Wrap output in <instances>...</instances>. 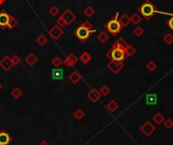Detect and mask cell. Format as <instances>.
<instances>
[{
	"label": "cell",
	"mask_w": 173,
	"mask_h": 145,
	"mask_svg": "<svg viewBox=\"0 0 173 145\" xmlns=\"http://www.w3.org/2000/svg\"><path fill=\"white\" fill-rule=\"evenodd\" d=\"M127 43L126 42V41L122 38H120L112 44L111 48L107 51L106 57L111 61L124 62L125 58H126L125 49L127 47Z\"/></svg>",
	"instance_id": "6da1fadb"
},
{
	"label": "cell",
	"mask_w": 173,
	"mask_h": 145,
	"mask_svg": "<svg viewBox=\"0 0 173 145\" xmlns=\"http://www.w3.org/2000/svg\"><path fill=\"white\" fill-rule=\"evenodd\" d=\"M95 31L93 29V25L89 21H83L82 24H80L74 31V36L75 38L81 43H85L87 41L91 35Z\"/></svg>",
	"instance_id": "7a4b0ae2"
},
{
	"label": "cell",
	"mask_w": 173,
	"mask_h": 145,
	"mask_svg": "<svg viewBox=\"0 0 173 145\" xmlns=\"http://www.w3.org/2000/svg\"><path fill=\"white\" fill-rule=\"evenodd\" d=\"M138 11L139 13L141 14V16L144 17L145 20H150L151 17L154 15V13H163L161 11H159L156 7H155V5L150 2L149 0H147V1H145L142 5H140V7L138 8Z\"/></svg>",
	"instance_id": "3957f363"
},
{
	"label": "cell",
	"mask_w": 173,
	"mask_h": 145,
	"mask_svg": "<svg viewBox=\"0 0 173 145\" xmlns=\"http://www.w3.org/2000/svg\"><path fill=\"white\" fill-rule=\"evenodd\" d=\"M118 16H120V13H116L113 19H111V20H108L105 25V29L111 36H116L118 33L121 31V30L122 29L121 25V22L118 20Z\"/></svg>",
	"instance_id": "277c9868"
},
{
	"label": "cell",
	"mask_w": 173,
	"mask_h": 145,
	"mask_svg": "<svg viewBox=\"0 0 173 145\" xmlns=\"http://www.w3.org/2000/svg\"><path fill=\"white\" fill-rule=\"evenodd\" d=\"M60 16L62 17L64 20H65L67 26H70L73 22L76 20V15L69 9V8H65L64 11L61 13Z\"/></svg>",
	"instance_id": "5b68a950"
},
{
	"label": "cell",
	"mask_w": 173,
	"mask_h": 145,
	"mask_svg": "<svg viewBox=\"0 0 173 145\" xmlns=\"http://www.w3.org/2000/svg\"><path fill=\"white\" fill-rule=\"evenodd\" d=\"M140 130L145 136L150 137V136H152L153 133L156 131V128H155V126L150 121H145V123L140 127Z\"/></svg>",
	"instance_id": "8992f818"
},
{
	"label": "cell",
	"mask_w": 173,
	"mask_h": 145,
	"mask_svg": "<svg viewBox=\"0 0 173 145\" xmlns=\"http://www.w3.org/2000/svg\"><path fill=\"white\" fill-rule=\"evenodd\" d=\"M10 17H11V14H9L5 9L0 10V29L6 30L8 28V24H9V21H10Z\"/></svg>",
	"instance_id": "52a82bcc"
},
{
	"label": "cell",
	"mask_w": 173,
	"mask_h": 145,
	"mask_svg": "<svg viewBox=\"0 0 173 145\" xmlns=\"http://www.w3.org/2000/svg\"><path fill=\"white\" fill-rule=\"evenodd\" d=\"M64 34V31L62 28H60L58 25H53L51 29L49 30V36L51 37L54 41H58Z\"/></svg>",
	"instance_id": "ba28073f"
},
{
	"label": "cell",
	"mask_w": 173,
	"mask_h": 145,
	"mask_svg": "<svg viewBox=\"0 0 173 145\" xmlns=\"http://www.w3.org/2000/svg\"><path fill=\"white\" fill-rule=\"evenodd\" d=\"M107 69H109L113 74L120 73L121 70L124 68V62H117V61H109L107 63Z\"/></svg>",
	"instance_id": "9c48e42d"
},
{
	"label": "cell",
	"mask_w": 173,
	"mask_h": 145,
	"mask_svg": "<svg viewBox=\"0 0 173 145\" xmlns=\"http://www.w3.org/2000/svg\"><path fill=\"white\" fill-rule=\"evenodd\" d=\"M0 67L2 68L4 71H10L12 69V67H14L11 62V58L8 55H5L1 60H0Z\"/></svg>",
	"instance_id": "30bf717a"
},
{
	"label": "cell",
	"mask_w": 173,
	"mask_h": 145,
	"mask_svg": "<svg viewBox=\"0 0 173 145\" xmlns=\"http://www.w3.org/2000/svg\"><path fill=\"white\" fill-rule=\"evenodd\" d=\"M87 98L90 102L92 103H97L100 98H101V94H100L99 90L96 88H91L88 93H87Z\"/></svg>",
	"instance_id": "8fae6325"
},
{
	"label": "cell",
	"mask_w": 173,
	"mask_h": 145,
	"mask_svg": "<svg viewBox=\"0 0 173 145\" xmlns=\"http://www.w3.org/2000/svg\"><path fill=\"white\" fill-rule=\"evenodd\" d=\"M12 141V136L6 131H0V145H9Z\"/></svg>",
	"instance_id": "7c38bea8"
},
{
	"label": "cell",
	"mask_w": 173,
	"mask_h": 145,
	"mask_svg": "<svg viewBox=\"0 0 173 145\" xmlns=\"http://www.w3.org/2000/svg\"><path fill=\"white\" fill-rule=\"evenodd\" d=\"M78 62V58H77L74 54H69L66 58H65V60L63 61V63H64V65H65L66 67H68V68H71V67H73L74 66L76 63Z\"/></svg>",
	"instance_id": "4fadbf2b"
},
{
	"label": "cell",
	"mask_w": 173,
	"mask_h": 145,
	"mask_svg": "<svg viewBox=\"0 0 173 145\" xmlns=\"http://www.w3.org/2000/svg\"><path fill=\"white\" fill-rule=\"evenodd\" d=\"M145 103H146V105H148V106L157 105V103H158L157 93H155V92L148 93L147 96H146V98H145Z\"/></svg>",
	"instance_id": "5bb4252c"
},
{
	"label": "cell",
	"mask_w": 173,
	"mask_h": 145,
	"mask_svg": "<svg viewBox=\"0 0 173 145\" xmlns=\"http://www.w3.org/2000/svg\"><path fill=\"white\" fill-rule=\"evenodd\" d=\"M68 79L72 84H78L82 80V75L79 73L78 71H72L68 76Z\"/></svg>",
	"instance_id": "9a60e30c"
},
{
	"label": "cell",
	"mask_w": 173,
	"mask_h": 145,
	"mask_svg": "<svg viewBox=\"0 0 173 145\" xmlns=\"http://www.w3.org/2000/svg\"><path fill=\"white\" fill-rule=\"evenodd\" d=\"M38 61H39V58L34 53L27 54V56L25 57V62L27 63V65H29V66H34V65H35Z\"/></svg>",
	"instance_id": "2e32d148"
},
{
	"label": "cell",
	"mask_w": 173,
	"mask_h": 145,
	"mask_svg": "<svg viewBox=\"0 0 173 145\" xmlns=\"http://www.w3.org/2000/svg\"><path fill=\"white\" fill-rule=\"evenodd\" d=\"M118 20H120V22H121L122 28H126V26H127V25H130V22H131V16H129V14H127V13H124L122 15L118 16Z\"/></svg>",
	"instance_id": "e0dca14e"
},
{
	"label": "cell",
	"mask_w": 173,
	"mask_h": 145,
	"mask_svg": "<svg viewBox=\"0 0 173 145\" xmlns=\"http://www.w3.org/2000/svg\"><path fill=\"white\" fill-rule=\"evenodd\" d=\"M118 108H120V106H118V103L116 102V101H113V99H111V101H109L107 103V105H106V109H107V111L109 113H111V114H113V113H116L117 110H118Z\"/></svg>",
	"instance_id": "ac0fdd59"
},
{
	"label": "cell",
	"mask_w": 173,
	"mask_h": 145,
	"mask_svg": "<svg viewBox=\"0 0 173 145\" xmlns=\"http://www.w3.org/2000/svg\"><path fill=\"white\" fill-rule=\"evenodd\" d=\"M79 60L82 63H83V64H87V63H89L91 61V55H90V53H88L87 51H84L80 55Z\"/></svg>",
	"instance_id": "d6986e66"
},
{
	"label": "cell",
	"mask_w": 173,
	"mask_h": 145,
	"mask_svg": "<svg viewBox=\"0 0 173 145\" xmlns=\"http://www.w3.org/2000/svg\"><path fill=\"white\" fill-rule=\"evenodd\" d=\"M152 120H153V122H155V124L159 126L163 123L164 120H165V118H164V116L161 114V113H156V114H154Z\"/></svg>",
	"instance_id": "ffe728a7"
},
{
	"label": "cell",
	"mask_w": 173,
	"mask_h": 145,
	"mask_svg": "<svg viewBox=\"0 0 173 145\" xmlns=\"http://www.w3.org/2000/svg\"><path fill=\"white\" fill-rule=\"evenodd\" d=\"M35 43L39 45V46H45L46 44L48 43V38L46 37V36H44V35H40V36H38V37L35 38Z\"/></svg>",
	"instance_id": "44dd1931"
},
{
	"label": "cell",
	"mask_w": 173,
	"mask_h": 145,
	"mask_svg": "<svg viewBox=\"0 0 173 145\" xmlns=\"http://www.w3.org/2000/svg\"><path fill=\"white\" fill-rule=\"evenodd\" d=\"M136 48L134 46H132V45H127V47L125 49V54H126V57H132L134 55V54H136Z\"/></svg>",
	"instance_id": "7402d4cb"
},
{
	"label": "cell",
	"mask_w": 173,
	"mask_h": 145,
	"mask_svg": "<svg viewBox=\"0 0 173 145\" xmlns=\"http://www.w3.org/2000/svg\"><path fill=\"white\" fill-rule=\"evenodd\" d=\"M10 96L14 98V99H18V98H20L21 96H22V92H21V89L19 87H14L13 88L11 92H10Z\"/></svg>",
	"instance_id": "603a6c76"
},
{
	"label": "cell",
	"mask_w": 173,
	"mask_h": 145,
	"mask_svg": "<svg viewBox=\"0 0 173 145\" xmlns=\"http://www.w3.org/2000/svg\"><path fill=\"white\" fill-rule=\"evenodd\" d=\"M108 38H109V36L107 33H105V31H100L97 36V39L101 44H105L108 41Z\"/></svg>",
	"instance_id": "cb8c5ba5"
},
{
	"label": "cell",
	"mask_w": 173,
	"mask_h": 145,
	"mask_svg": "<svg viewBox=\"0 0 173 145\" xmlns=\"http://www.w3.org/2000/svg\"><path fill=\"white\" fill-rule=\"evenodd\" d=\"M73 117H74L76 120L81 121L85 117V113L83 110H81V109H77V110L73 113Z\"/></svg>",
	"instance_id": "d4e9b609"
},
{
	"label": "cell",
	"mask_w": 173,
	"mask_h": 145,
	"mask_svg": "<svg viewBox=\"0 0 173 145\" xmlns=\"http://www.w3.org/2000/svg\"><path fill=\"white\" fill-rule=\"evenodd\" d=\"M83 13H84L85 16L91 17V16H93L95 14V9L92 6H86L84 8V10H83Z\"/></svg>",
	"instance_id": "484cf974"
},
{
	"label": "cell",
	"mask_w": 173,
	"mask_h": 145,
	"mask_svg": "<svg viewBox=\"0 0 173 145\" xmlns=\"http://www.w3.org/2000/svg\"><path fill=\"white\" fill-rule=\"evenodd\" d=\"M141 20H142V16H141L140 13H134L133 15L131 16V22L132 24H134V25H139Z\"/></svg>",
	"instance_id": "4316f807"
},
{
	"label": "cell",
	"mask_w": 173,
	"mask_h": 145,
	"mask_svg": "<svg viewBox=\"0 0 173 145\" xmlns=\"http://www.w3.org/2000/svg\"><path fill=\"white\" fill-rule=\"evenodd\" d=\"M18 25V20L15 19L14 16H12L11 15V17H10V21H9V24H8V30L9 31H11V30H13L14 28H16V25Z\"/></svg>",
	"instance_id": "83f0119b"
},
{
	"label": "cell",
	"mask_w": 173,
	"mask_h": 145,
	"mask_svg": "<svg viewBox=\"0 0 173 145\" xmlns=\"http://www.w3.org/2000/svg\"><path fill=\"white\" fill-rule=\"evenodd\" d=\"M163 126H164V128L167 129V130H170L173 128V120L170 119V118H167V119L164 120L163 122Z\"/></svg>",
	"instance_id": "f1b7e54d"
},
{
	"label": "cell",
	"mask_w": 173,
	"mask_h": 145,
	"mask_svg": "<svg viewBox=\"0 0 173 145\" xmlns=\"http://www.w3.org/2000/svg\"><path fill=\"white\" fill-rule=\"evenodd\" d=\"M59 12H60V8L56 5L51 6V8L49 9V14L51 16H57L59 14Z\"/></svg>",
	"instance_id": "f546056e"
},
{
	"label": "cell",
	"mask_w": 173,
	"mask_h": 145,
	"mask_svg": "<svg viewBox=\"0 0 173 145\" xmlns=\"http://www.w3.org/2000/svg\"><path fill=\"white\" fill-rule=\"evenodd\" d=\"M99 92L101 94V97H106L107 94H109V92H111V88H109L107 85H103V86L100 87Z\"/></svg>",
	"instance_id": "4dcf8cb0"
},
{
	"label": "cell",
	"mask_w": 173,
	"mask_h": 145,
	"mask_svg": "<svg viewBox=\"0 0 173 145\" xmlns=\"http://www.w3.org/2000/svg\"><path fill=\"white\" fill-rule=\"evenodd\" d=\"M52 64L54 65V67H56V68H59L62 64H63V60L60 58V57H54L53 58V60H52Z\"/></svg>",
	"instance_id": "1f68e13d"
},
{
	"label": "cell",
	"mask_w": 173,
	"mask_h": 145,
	"mask_svg": "<svg viewBox=\"0 0 173 145\" xmlns=\"http://www.w3.org/2000/svg\"><path fill=\"white\" fill-rule=\"evenodd\" d=\"M144 34V29L142 28V26H136L135 30H134V35L136 36V37H142Z\"/></svg>",
	"instance_id": "d6a6232c"
},
{
	"label": "cell",
	"mask_w": 173,
	"mask_h": 145,
	"mask_svg": "<svg viewBox=\"0 0 173 145\" xmlns=\"http://www.w3.org/2000/svg\"><path fill=\"white\" fill-rule=\"evenodd\" d=\"M10 58H11V62H12L13 66H17V65H19L21 63V58L18 55H13Z\"/></svg>",
	"instance_id": "836d02e7"
},
{
	"label": "cell",
	"mask_w": 173,
	"mask_h": 145,
	"mask_svg": "<svg viewBox=\"0 0 173 145\" xmlns=\"http://www.w3.org/2000/svg\"><path fill=\"white\" fill-rule=\"evenodd\" d=\"M163 41L165 42V44L171 45V44H173V36L171 34H166L165 36H164Z\"/></svg>",
	"instance_id": "e575fe53"
},
{
	"label": "cell",
	"mask_w": 173,
	"mask_h": 145,
	"mask_svg": "<svg viewBox=\"0 0 173 145\" xmlns=\"http://www.w3.org/2000/svg\"><path fill=\"white\" fill-rule=\"evenodd\" d=\"M146 68H147V70L149 71H154V70H156L157 65L154 61H149L147 63V65H146Z\"/></svg>",
	"instance_id": "d590c367"
},
{
	"label": "cell",
	"mask_w": 173,
	"mask_h": 145,
	"mask_svg": "<svg viewBox=\"0 0 173 145\" xmlns=\"http://www.w3.org/2000/svg\"><path fill=\"white\" fill-rule=\"evenodd\" d=\"M56 25H58L60 28H65V26H67V25H66V22H65V20H64L61 16H59V19L57 20V21H56Z\"/></svg>",
	"instance_id": "8d00e7d4"
},
{
	"label": "cell",
	"mask_w": 173,
	"mask_h": 145,
	"mask_svg": "<svg viewBox=\"0 0 173 145\" xmlns=\"http://www.w3.org/2000/svg\"><path fill=\"white\" fill-rule=\"evenodd\" d=\"M167 25L169 26V29H170V30H172V31H173V16H172V17H170V19L168 20V21H167Z\"/></svg>",
	"instance_id": "74e56055"
},
{
	"label": "cell",
	"mask_w": 173,
	"mask_h": 145,
	"mask_svg": "<svg viewBox=\"0 0 173 145\" xmlns=\"http://www.w3.org/2000/svg\"><path fill=\"white\" fill-rule=\"evenodd\" d=\"M39 145H51V143H49L47 140H44V141H42Z\"/></svg>",
	"instance_id": "f35d334b"
},
{
	"label": "cell",
	"mask_w": 173,
	"mask_h": 145,
	"mask_svg": "<svg viewBox=\"0 0 173 145\" xmlns=\"http://www.w3.org/2000/svg\"><path fill=\"white\" fill-rule=\"evenodd\" d=\"M5 1H6V0H0V5H2V4L5 2Z\"/></svg>",
	"instance_id": "ab89813d"
},
{
	"label": "cell",
	"mask_w": 173,
	"mask_h": 145,
	"mask_svg": "<svg viewBox=\"0 0 173 145\" xmlns=\"http://www.w3.org/2000/svg\"><path fill=\"white\" fill-rule=\"evenodd\" d=\"M1 89H2V84L0 83V92H1Z\"/></svg>",
	"instance_id": "60d3db41"
}]
</instances>
